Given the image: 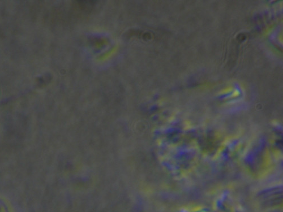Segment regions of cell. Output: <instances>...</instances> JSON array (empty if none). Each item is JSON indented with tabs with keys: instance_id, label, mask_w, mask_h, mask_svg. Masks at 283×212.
<instances>
[{
	"instance_id": "cell-1",
	"label": "cell",
	"mask_w": 283,
	"mask_h": 212,
	"mask_svg": "<svg viewBox=\"0 0 283 212\" xmlns=\"http://www.w3.org/2000/svg\"><path fill=\"white\" fill-rule=\"evenodd\" d=\"M233 89H234L233 87L232 86H229L225 87V88H224L222 89V90H220V92H219V94H220V95L228 94V93L233 91Z\"/></svg>"
},
{
	"instance_id": "cell-2",
	"label": "cell",
	"mask_w": 283,
	"mask_h": 212,
	"mask_svg": "<svg viewBox=\"0 0 283 212\" xmlns=\"http://www.w3.org/2000/svg\"><path fill=\"white\" fill-rule=\"evenodd\" d=\"M239 95H240V92H239V91H238V90L237 89H233V91L231 95L230 96V97L231 98H236L238 96H239Z\"/></svg>"
}]
</instances>
